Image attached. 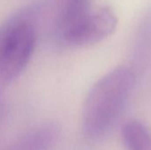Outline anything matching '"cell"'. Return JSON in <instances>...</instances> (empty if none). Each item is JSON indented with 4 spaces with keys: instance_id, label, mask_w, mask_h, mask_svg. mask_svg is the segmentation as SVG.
Segmentation results:
<instances>
[{
    "instance_id": "6da1fadb",
    "label": "cell",
    "mask_w": 151,
    "mask_h": 150,
    "mask_svg": "<svg viewBox=\"0 0 151 150\" xmlns=\"http://www.w3.org/2000/svg\"><path fill=\"white\" fill-rule=\"evenodd\" d=\"M135 80L134 68L121 65L92 86L83 108V130L88 137L100 138L113 126L127 103Z\"/></svg>"
},
{
    "instance_id": "7a4b0ae2",
    "label": "cell",
    "mask_w": 151,
    "mask_h": 150,
    "mask_svg": "<svg viewBox=\"0 0 151 150\" xmlns=\"http://www.w3.org/2000/svg\"><path fill=\"white\" fill-rule=\"evenodd\" d=\"M35 46L33 25L25 18H15L0 27V79L10 82L27 65Z\"/></svg>"
},
{
    "instance_id": "3957f363",
    "label": "cell",
    "mask_w": 151,
    "mask_h": 150,
    "mask_svg": "<svg viewBox=\"0 0 151 150\" xmlns=\"http://www.w3.org/2000/svg\"><path fill=\"white\" fill-rule=\"evenodd\" d=\"M118 17L110 6L88 11L74 20L58 27L60 38L72 46H86L99 42L116 30Z\"/></svg>"
},
{
    "instance_id": "277c9868",
    "label": "cell",
    "mask_w": 151,
    "mask_h": 150,
    "mask_svg": "<svg viewBox=\"0 0 151 150\" xmlns=\"http://www.w3.org/2000/svg\"><path fill=\"white\" fill-rule=\"evenodd\" d=\"M121 136L126 150H151V130L140 120L127 121Z\"/></svg>"
},
{
    "instance_id": "5b68a950",
    "label": "cell",
    "mask_w": 151,
    "mask_h": 150,
    "mask_svg": "<svg viewBox=\"0 0 151 150\" xmlns=\"http://www.w3.org/2000/svg\"><path fill=\"white\" fill-rule=\"evenodd\" d=\"M151 52V11L145 18L137 35L134 50L135 65H142Z\"/></svg>"
}]
</instances>
